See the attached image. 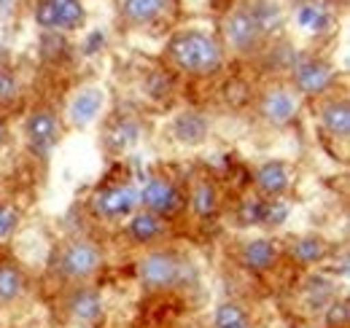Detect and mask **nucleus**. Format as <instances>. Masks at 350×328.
Wrapping results in <instances>:
<instances>
[{
    "mask_svg": "<svg viewBox=\"0 0 350 328\" xmlns=\"http://www.w3.org/2000/svg\"><path fill=\"white\" fill-rule=\"evenodd\" d=\"M350 320L348 299H332L326 304V326L329 328H345Z\"/></svg>",
    "mask_w": 350,
    "mask_h": 328,
    "instance_id": "obj_26",
    "label": "nucleus"
},
{
    "mask_svg": "<svg viewBox=\"0 0 350 328\" xmlns=\"http://www.w3.org/2000/svg\"><path fill=\"white\" fill-rule=\"evenodd\" d=\"M189 205L197 218H211L219 210V189L211 178H197L189 191Z\"/></svg>",
    "mask_w": 350,
    "mask_h": 328,
    "instance_id": "obj_17",
    "label": "nucleus"
},
{
    "mask_svg": "<svg viewBox=\"0 0 350 328\" xmlns=\"http://www.w3.org/2000/svg\"><path fill=\"white\" fill-rule=\"evenodd\" d=\"M137 200H140L143 210H148V213H154L159 218L175 215L183 207V202H186L180 189L175 186L173 180H167V178H148L143 191H137Z\"/></svg>",
    "mask_w": 350,
    "mask_h": 328,
    "instance_id": "obj_7",
    "label": "nucleus"
},
{
    "mask_svg": "<svg viewBox=\"0 0 350 328\" xmlns=\"http://www.w3.org/2000/svg\"><path fill=\"white\" fill-rule=\"evenodd\" d=\"M3 135H5V129H3V124H0V143H3Z\"/></svg>",
    "mask_w": 350,
    "mask_h": 328,
    "instance_id": "obj_29",
    "label": "nucleus"
},
{
    "mask_svg": "<svg viewBox=\"0 0 350 328\" xmlns=\"http://www.w3.org/2000/svg\"><path fill=\"white\" fill-rule=\"evenodd\" d=\"M224 38L237 54H254L262 49V30L251 14V5H237L224 22Z\"/></svg>",
    "mask_w": 350,
    "mask_h": 328,
    "instance_id": "obj_4",
    "label": "nucleus"
},
{
    "mask_svg": "<svg viewBox=\"0 0 350 328\" xmlns=\"http://www.w3.org/2000/svg\"><path fill=\"white\" fill-rule=\"evenodd\" d=\"M14 97H16V79L5 68H0V102H11Z\"/></svg>",
    "mask_w": 350,
    "mask_h": 328,
    "instance_id": "obj_28",
    "label": "nucleus"
},
{
    "mask_svg": "<svg viewBox=\"0 0 350 328\" xmlns=\"http://www.w3.org/2000/svg\"><path fill=\"white\" fill-rule=\"evenodd\" d=\"M251 14H254V19H256L264 38L275 36L283 27V11H280V5L275 0H256V3H251Z\"/></svg>",
    "mask_w": 350,
    "mask_h": 328,
    "instance_id": "obj_23",
    "label": "nucleus"
},
{
    "mask_svg": "<svg viewBox=\"0 0 350 328\" xmlns=\"http://www.w3.org/2000/svg\"><path fill=\"white\" fill-rule=\"evenodd\" d=\"M186 266L175 250H148L137 261V280L146 290H170L183 283Z\"/></svg>",
    "mask_w": 350,
    "mask_h": 328,
    "instance_id": "obj_2",
    "label": "nucleus"
},
{
    "mask_svg": "<svg viewBox=\"0 0 350 328\" xmlns=\"http://www.w3.org/2000/svg\"><path fill=\"white\" fill-rule=\"evenodd\" d=\"M27 280L14 261H0V304H14L25 296Z\"/></svg>",
    "mask_w": 350,
    "mask_h": 328,
    "instance_id": "obj_21",
    "label": "nucleus"
},
{
    "mask_svg": "<svg viewBox=\"0 0 350 328\" xmlns=\"http://www.w3.org/2000/svg\"><path fill=\"white\" fill-rule=\"evenodd\" d=\"M165 232H167V221L148 210L130 215V237L135 243H154V240L165 237Z\"/></svg>",
    "mask_w": 350,
    "mask_h": 328,
    "instance_id": "obj_19",
    "label": "nucleus"
},
{
    "mask_svg": "<svg viewBox=\"0 0 350 328\" xmlns=\"http://www.w3.org/2000/svg\"><path fill=\"white\" fill-rule=\"evenodd\" d=\"M103 102H105V92L100 86H84L76 92V97L70 100V108H68V119L73 126L84 129L94 122L103 111Z\"/></svg>",
    "mask_w": 350,
    "mask_h": 328,
    "instance_id": "obj_11",
    "label": "nucleus"
},
{
    "mask_svg": "<svg viewBox=\"0 0 350 328\" xmlns=\"http://www.w3.org/2000/svg\"><path fill=\"white\" fill-rule=\"evenodd\" d=\"M208 129H211L208 119H205L202 113H197V111L178 113V116H175V122H173L175 140H178V143H183V146H200V143H205Z\"/></svg>",
    "mask_w": 350,
    "mask_h": 328,
    "instance_id": "obj_14",
    "label": "nucleus"
},
{
    "mask_svg": "<svg viewBox=\"0 0 350 328\" xmlns=\"http://www.w3.org/2000/svg\"><path fill=\"white\" fill-rule=\"evenodd\" d=\"M288 253L299 266H312V264H318V261H323L329 256V243L323 237H318V234H307V237L294 240Z\"/></svg>",
    "mask_w": 350,
    "mask_h": 328,
    "instance_id": "obj_20",
    "label": "nucleus"
},
{
    "mask_svg": "<svg viewBox=\"0 0 350 328\" xmlns=\"http://www.w3.org/2000/svg\"><path fill=\"white\" fill-rule=\"evenodd\" d=\"M105 140H108V146H111L113 151H122V148H127L130 143H135V140H137V124L130 122V119H122L116 129H113V126L108 129Z\"/></svg>",
    "mask_w": 350,
    "mask_h": 328,
    "instance_id": "obj_25",
    "label": "nucleus"
},
{
    "mask_svg": "<svg viewBox=\"0 0 350 328\" xmlns=\"http://www.w3.org/2000/svg\"><path fill=\"white\" fill-rule=\"evenodd\" d=\"M167 8H170V0H122V16L137 27L154 25Z\"/></svg>",
    "mask_w": 350,
    "mask_h": 328,
    "instance_id": "obj_16",
    "label": "nucleus"
},
{
    "mask_svg": "<svg viewBox=\"0 0 350 328\" xmlns=\"http://www.w3.org/2000/svg\"><path fill=\"white\" fill-rule=\"evenodd\" d=\"M321 126L332 135V137H340V140H348L350 135V105L348 97H334L329 100L323 108H321Z\"/></svg>",
    "mask_w": 350,
    "mask_h": 328,
    "instance_id": "obj_15",
    "label": "nucleus"
},
{
    "mask_svg": "<svg viewBox=\"0 0 350 328\" xmlns=\"http://www.w3.org/2000/svg\"><path fill=\"white\" fill-rule=\"evenodd\" d=\"M213 328H254V320L243 304L221 301L213 312Z\"/></svg>",
    "mask_w": 350,
    "mask_h": 328,
    "instance_id": "obj_24",
    "label": "nucleus"
},
{
    "mask_svg": "<svg viewBox=\"0 0 350 328\" xmlns=\"http://www.w3.org/2000/svg\"><path fill=\"white\" fill-rule=\"evenodd\" d=\"M54 14V33L57 30H79L84 25V5L81 0H46Z\"/></svg>",
    "mask_w": 350,
    "mask_h": 328,
    "instance_id": "obj_22",
    "label": "nucleus"
},
{
    "mask_svg": "<svg viewBox=\"0 0 350 328\" xmlns=\"http://www.w3.org/2000/svg\"><path fill=\"white\" fill-rule=\"evenodd\" d=\"M297 22H299V27H305L307 33L321 36V33H329V30H332L334 16H332V11H329L326 3H321V0H307V3L299 5V11H297Z\"/></svg>",
    "mask_w": 350,
    "mask_h": 328,
    "instance_id": "obj_18",
    "label": "nucleus"
},
{
    "mask_svg": "<svg viewBox=\"0 0 350 328\" xmlns=\"http://www.w3.org/2000/svg\"><path fill=\"white\" fill-rule=\"evenodd\" d=\"M103 266V253L100 247L87 243V240H73L59 250V258H57V269L65 280L70 283H87L92 280Z\"/></svg>",
    "mask_w": 350,
    "mask_h": 328,
    "instance_id": "obj_3",
    "label": "nucleus"
},
{
    "mask_svg": "<svg viewBox=\"0 0 350 328\" xmlns=\"http://www.w3.org/2000/svg\"><path fill=\"white\" fill-rule=\"evenodd\" d=\"M167 57L173 59L178 70L189 76H213L224 65V51L219 41L200 30L175 33L167 43Z\"/></svg>",
    "mask_w": 350,
    "mask_h": 328,
    "instance_id": "obj_1",
    "label": "nucleus"
},
{
    "mask_svg": "<svg viewBox=\"0 0 350 328\" xmlns=\"http://www.w3.org/2000/svg\"><path fill=\"white\" fill-rule=\"evenodd\" d=\"M262 213H264V202L259 200H245L240 210H237V221L240 223H262Z\"/></svg>",
    "mask_w": 350,
    "mask_h": 328,
    "instance_id": "obj_27",
    "label": "nucleus"
},
{
    "mask_svg": "<svg viewBox=\"0 0 350 328\" xmlns=\"http://www.w3.org/2000/svg\"><path fill=\"white\" fill-rule=\"evenodd\" d=\"M25 137H27L30 151L36 156L46 159L54 151V146L59 143V122H57V116L51 111H46V108L33 111L27 116V122H25Z\"/></svg>",
    "mask_w": 350,
    "mask_h": 328,
    "instance_id": "obj_9",
    "label": "nucleus"
},
{
    "mask_svg": "<svg viewBox=\"0 0 350 328\" xmlns=\"http://www.w3.org/2000/svg\"><path fill=\"white\" fill-rule=\"evenodd\" d=\"M254 183L259 189V194L267 200H278L288 191L291 186V172L283 162H264L256 175H254Z\"/></svg>",
    "mask_w": 350,
    "mask_h": 328,
    "instance_id": "obj_12",
    "label": "nucleus"
},
{
    "mask_svg": "<svg viewBox=\"0 0 350 328\" xmlns=\"http://www.w3.org/2000/svg\"><path fill=\"white\" fill-rule=\"evenodd\" d=\"M237 261L251 269V272H267L275 266L278 261V245L267 237H259V240H248L240 245V253H237Z\"/></svg>",
    "mask_w": 350,
    "mask_h": 328,
    "instance_id": "obj_13",
    "label": "nucleus"
},
{
    "mask_svg": "<svg viewBox=\"0 0 350 328\" xmlns=\"http://www.w3.org/2000/svg\"><path fill=\"white\" fill-rule=\"evenodd\" d=\"M334 83V70L329 62L305 57L294 65V92L302 97H318L323 92H329Z\"/></svg>",
    "mask_w": 350,
    "mask_h": 328,
    "instance_id": "obj_8",
    "label": "nucleus"
},
{
    "mask_svg": "<svg viewBox=\"0 0 350 328\" xmlns=\"http://www.w3.org/2000/svg\"><path fill=\"white\" fill-rule=\"evenodd\" d=\"M65 310H68V315H70V320L76 326H87V328L97 326L103 320V315H105V304H103L100 290L92 286H84V283L76 286L68 293Z\"/></svg>",
    "mask_w": 350,
    "mask_h": 328,
    "instance_id": "obj_10",
    "label": "nucleus"
},
{
    "mask_svg": "<svg viewBox=\"0 0 350 328\" xmlns=\"http://www.w3.org/2000/svg\"><path fill=\"white\" fill-rule=\"evenodd\" d=\"M92 213L103 221H119V218H130L135 207L140 205L137 191L132 186H105L100 191L92 194Z\"/></svg>",
    "mask_w": 350,
    "mask_h": 328,
    "instance_id": "obj_6",
    "label": "nucleus"
},
{
    "mask_svg": "<svg viewBox=\"0 0 350 328\" xmlns=\"http://www.w3.org/2000/svg\"><path fill=\"white\" fill-rule=\"evenodd\" d=\"M302 100L294 86H269L259 100V116L269 126H288L299 116Z\"/></svg>",
    "mask_w": 350,
    "mask_h": 328,
    "instance_id": "obj_5",
    "label": "nucleus"
}]
</instances>
